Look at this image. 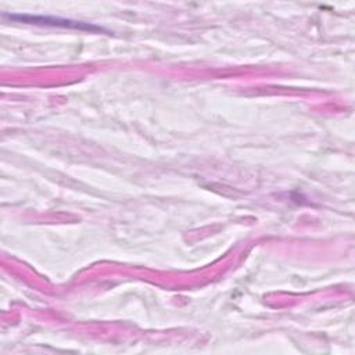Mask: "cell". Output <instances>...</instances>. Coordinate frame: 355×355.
<instances>
[{"label":"cell","instance_id":"cell-1","mask_svg":"<svg viewBox=\"0 0 355 355\" xmlns=\"http://www.w3.org/2000/svg\"><path fill=\"white\" fill-rule=\"evenodd\" d=\"M12 21H21L25 24H37V25H51V26H64V28H76V29H89V31H103L98 26L87 25L71 19L51 18V17H37V15H8Z\"/></svg>","mask_w":355,"mask_h":355}]
</instances>
